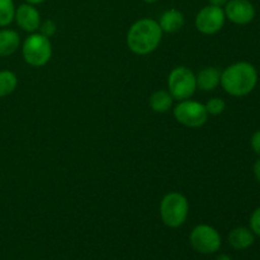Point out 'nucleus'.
<instances>
[{
	"instance_id": "nucleus-21",
	"label": "nucleus",
	"mask_w": 260,
	"mask_h": 260,
	"mask_svg": "<svg viewBox=\"0 0 260 260\" xmlns=\"http://www.w3.org/2000/svg\"><path fill=\"white\" fill-rule=\"evenodd\" d=\"M250 144H251V149L254 150V152L258 154L260 156V129L253 135Z\"/></svg>"
},
{
	"instance_id": "nucleus-8",
	"label": "nucleus",
	"mask_w": 260,
	"mask_h": 260,
	"mask_svg": "<svg viewBox=\"0 0 260 260\" xmlns=\"http://www.w3.org/2000/svg\"><path fill=\"white\" fill-rule=\"evenodd\" d=\"M226 22V15L223 8L207 5L197 13L194 19L196 28L203 35H216L223 28Z\"/></svg>"
},
{
	"instance_id": "nucleus-18",
	"label": "nucleus",
	"mask_w": 260,
	"mask_h": 260,
	"mask_svg": "<svg viewBox=\"0 0 260 260\" xmlns=\"http://www.w3.org/2000/svg\"><path fill=\"white\" fill-rule=\"evenodd\" d=\"M206 109H207L208 116H220L225 112L226 103L223 99L221 98H211L207 103L205 104Z\"/></svg>"
},
{
	"instance_id": "nucleus-17",
	"label": "nucleus",
	"mask_w": 260,
	"mask_h": 260,
	"mask_svg": "<svg viewBox=\"0 0 260 260\" xmlns=\"http://www.w3.org/2000/svg\"><path fill=\"white\" fill-rule=\"evenodd\" d=\"M14 15V0H0V28H5L12 24Z\"/></svg>"
},
{
	"instance_id": "nucleus-5",
	"label": "nucleus",
	"mask_w": 260,
	"mask_h": 260,
	"mask_svg": "<svg viewBox=\"0 0 260 260\" xmlns=\"http://www.w3.org/2000/svg\"><path fill=\"white\" fill-rule=\"evenodd\" d=\"M197 90L196 75L187 66H177L168 76V91L173 99L180 102L190 99Z\"/></svg>"
},
{
	"instance_id": "nucleus-11",
	"label": "nucleus",
	"mask_w": 260,
	"mask_h": 260,
	"mask_svg": "<svg viewBox=\"0 0 260 260\" xmlns=\"http://www.w3.org/2000/svg\"><path fill=\"white\" fill-rule=\"evenodd\" d=\"M159 25L162 32L165 33H177L184 27L185 18L180 10L178 9H168L160 15Z\"/></svg>"
},
{
	"instance_id": "nucleus-16",
	"label": "nucleus",
	"mask_w": 260,
	"mask_h": 260,
	"mask_svg": "<svg viewBox=\"0 0 260 260\" xmlns=\"http://www.w3.org/2000/svg\"><path fill=\"white\" fill-rule=\"evenodd\" d=\"M18 86V78L13 71H0V98L10 95Z\"/></svg>"
},
{
	"instance_id": "nucleus-19",
	"label": "nucleus",
	"mask_w": 260,
	"mask_h": 260,
	"mask_svg": "<svg viewBox=\"0 0 260 260\" xmlns=\"http://www.w3.org/2000/svg\"><path fill=\"white\" fill-rule=\"evenodd\" d=\"M38 30H40L38 33H41L42 36L51 38L52 36H55L56 30H57V25H56V23L52 19H46L43 22H41Z\"/></svg>"
},
{
	"instance_id": "nucleus-2",
	"label": "nucleus",
	"mask_w": 260,
	"mask_h": 260,
	"mask_svg": "<svg viewBox=\"0 0 260 260\" xmlns=\"http://www.w3.org/2000/svg\"><path fill=\"white\" fill-rule=\"evenodd\" d=\"M258 84V71L255 66L240 61L228 66L221 73L220 85L231 96H245L255 89Z\"/></svg>"
},
{
	"instance_id": "nucleus-25",
	"label": "nucleus",
	"mask_w": 260,
	"mask_h": 260,
	"mask_svg": "<svg viewBox=\"0 0 260 260\" xmlns=\"http://www.w3.org/2000/svg\"><path fill=\"white\" fill-rule=\"evenodd\" d=\"M216 260H233V259H231L229 255H226V254H221V255L217 256V259Z\"/></svg>"
},
{
	"instance_id": "nucleus-14",
	"label": "nucleus",
	"mask_w": 260,
	"mask_h": 260,
	"mask_svg": "<svg viewBox=\"0 0 260 260\" xmlns=\"http://www.w3.org/2000/svg\"><path fill=\"white\" fill-rule=\"evenodd\" d=\"M229 244L236 250H245L254 244V233L250 229L235 228L229 234Z\"/></svg>"
},
{
	"instance_id": "nucleus-13",
	"label": "nucleus",
	"mask_w": 260,
	"mask_h": 260,
	"mask_svg": "<svg viewBox=\"0 0 260 260\" xmlns=\"http://www.w3.org/2000/svg\"><path fill=\"white\" fill-rule=\"evenodd\" d=\"M20 45V36L17 30L3 28L0 29V57H8L17 52Z\"/></svg>"
},
{
	"instance_id": "nucleus-7",
	"label": "nucleus",
	"mask_w": 260,
	"mask_h": 260,
	"mask_svg": "<svg viewBox=\"0 0 260 260\" xmlns=\"http://www.w3.org/2000/svg\"><path fill=\"white\" fill-rule=\"evenodd\" d=\"M192 248L201 254H213L221 248V236L210 225H197L189 235Z\"/></svg>"
},
{
	"instance_id": "nucleus-10",
	"label": "nucleus",
	"mask_w": 260,
	"mask_h": 260,
	"mask_svg": "<svg viewBox=\"0 0 260 260\" xmlns=\"http://www.w3.org/2000/svg\"><path fill=\"white\" fill-rule=\"evenodd\" d=\"M14 20L20 29L28 33L37 32L41 22H42L41 14L36 5L28 4V3L20 4L19 7L15 8Z\"/></svg>"
},
{
	"instance_id": "nucleus-24",
	"label": "nucleus",
	"mask_w": 260,
	"mask_h": 260,
	"mask_svg": "<svg viewBox=\"0 0 260 260\" xmlns=\"http://www.w3.org/2000/svg\"><path fill=\"white\" fill-rule=\"evenodd\" d=\"M43 2H46V0H25V3H28V4H32V5L42 4Z\"/></svg>"
},
{
	"instance_id": "nucleus-26",
	"label": "nucleus",
	"mask_w": 260,
	"mask_h": 260,
	"mask_svg": "<svg viewBox=\"0 0 260 260\" xmlns=\"http://www.w3.org/2000/svg\"><path fill=\"white\" fill-rule=\"evenodd\" d=\"M142 2H145V3H147V4H154V3H156V2H159V0H142Z\"/></svg>"
},
{
	"instance_id": "nucleus-9",
	"label": "nucleus",
	"mask_w": 260,
	"mask_h": 260,
	"mask_svg": "<svg viewBox=\"0 0 260 260\" xmlns=\"http://www.w3.org/2000/svg\"><path fill=\"white\" fill-rule=\"evenodd\" d=\"M223 12L226 19L238 25L249 24L255 18V8L249 0H229Z\"/></svg>"
},
{
	"instance_id": "nucleus-3",
	"label": "nucleus",
	"mask_w": 260,
	"mask_h": 260,
	"mask_svg": "<svg viewBox=\"0 0 260 260\" xmlns=\"http://www.w3.org/2000/svg\"><path fill=\"white\" fill-rule=\"evenodd\" d=\"M189 203L185 196L178 192H170L160 202V217L164 225L170 229H178L187 221Z\"/></svg>"
},
{
	"instance_id": "nucleus-1",
	"label": "nucleus",
	"mask_w": 260,
	"mask_h": 260,
	"mask_svg": "<svg viewBox=\"0 0 260 260\" xmlns=\"http://www.w3.org/2000/svg\"><path fill=\"white\" fill-rule=\"evenodd\" d=\"M162 33L164 32L156 20L142 18L129 27L126 37L127 47L135 55H150L156 51L161 43Z\"/></svg>"
},
{
	"instance_id": "nucleus-15",
	"label": "nucleus",
	"mask_w": 260,
	"mask_h": 260,
	"mask_svg": "<svg viewBox=\"0 0 260 260\" xmlns=\"http://www.w3.org/2000/svg\"><path fill=\"white\" fill-rule=\"evenodd\" d=\"M173 96L168 90H156L150 96L149 104L151 109L156 113H167L173 106Z\"/></svg>"
},
{
	"instance_id": "nucleus-20",
	"label": "nucleus",
	"mask_w": 260,
	"mask_h": 260,
	"mask_svg": "<svg viewBox=\"0 0 260 260\" xmlns=\"http://www.w3.org/2000/svg\"><path fill=\"white\" fill-rule=\"evenodd\" d=\"M250 230L254 235L260 236V207L256 208L250 216Z\"/></svg>"
},
{
	"instance_id": "nucleus-22",
	"label": "nucleus",
	"mask_w": 260,
	"mask_h": 260,
	"mask_svg": "<svg viewBox=\"0 0 260 260\" xmlns=\"http://www.w3.org/2000/svg\"><path fill=\"white\" fill-rule=\"evenodd\" d=\"M254 175H255L256 180L260 183V159L256 160V162L254 164Z\"/></svg>"
},
{
	"instance_id": "nucleus-23",
	"label": "nucleus",
	"mask_w": 260,
	"mask_h": 260,
	"mask_svg": "<svg viewBox=\"0 0 260 260\" xmlns=\"http://www.w3.org/2000/svg\"><path fill=\"white\" fill-rule=\"evenodd\" d=\"M208 2H210L211 5H215V7L222 8V7H225L226 3H228L229 0H208Z\"/></svg>"
},
{
	"instance_id": "nucleus-6",
	"label": "nucleus",
	"mask_w": 260,
	"mask_h": 260,
	"mask_svg": "<svg viewBox=\"0 0 260 260\" xmlns=\"http://www.w3.org/2000/svg\"><path fill=\"white\" fill-rule=\"evenodd\" d=\"M174 118L188 128H200L207 122L208 113L205 104L197 101H180L174 108Z\"/></svg>"
},
{
	"instance_id": "nucleus-4",
	"label": "nucleus",
	"mask_w": 260,
	"mask_h": 260,
	"mask_svg": "<svg viewBox=\"0 0 260 260\" xmlns=\"http://www.w3.org/2000/svg\"><path fill=\"white\" fill-rule=\"evenodd\" d=\"M22 56L32 68H42L52 57V45L50 38L41 33H30L22 46Z\"/></svg>"
},
{
	"instance_id": "nucleus-12",
	"label": "nucleus",
	"mask_w": 260,
	"mask_h": 260,
	"mask_svg": "<svg viewBox=\"0 0 260 260\" xmlns=\"http://www.w3.org/2000/svg\"><path fill=\"white\" fill-rule=\"evenodd\" d=\"M196 80H197V88H200L201 90L212 91L220 85L221 71L217 68L208 66V68L202 69L196 75Z\"/></svg>"
}]
</instances>
